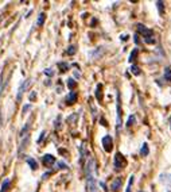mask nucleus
<instances>
[{
    "label": "nucleus",
    "instance_id": "a211bd4d",
    "mask_svg": "<svg viewBox=\"0 0 171 192\" xmlns=\"http://www.w3.org/2000/svg\"><path fill=\"white\" fill-rule=\"evenodd\" d=\"M137 53H139V50H137V49H134V50H132V53L129 54V61H131V62H132V61H135V60H136Z\"/></svg>",
    "mask_w": 171,
    "mask_h": 192
},
{
    "label": "nucleus",
    "instance_id": "2eb2a0df",
    "mask_svg": "<svg viewBox=\"0 0 171 192\" xmlns=\"http://www.w3.org/2000/svg\"><path fill=\"white\" fill-rule=\"evenodd\" d=\"M45 18H46V15L42 12L39 16H38V21H37V26H43V23H45Z\"/></svg>",
    "mask_w": 171,
    "mask_h": 192
},
{
    "label": "nucleus",
    "instance_id": "20e7f679",
    "mask_svg": "<svg viewBox=\"0 0 171 192\" xmlns=\"http://www.w3.org/2000/svg\"><path fill=\"white\" fill-rule=\"evenodd\" d=\"M137 31H139V34H142L143 35V38L154 35V31H152L151 29H147L144 24H137Z\"/></svg>",
    "mask_w": 171,
    "mask_h": 192
},
{
    "label": "nucleus",
    "instance_id": "ddd939ff",
    "mask_svg": "<svg viewBox=\"0 0 171 192\" xmlns=\"http://www.w3.org/2000/svg\"><path fill=\"white\" fill-rule=\"evenodd\" d=\"M10 183H11V180H10V179H6V180L3 181V184H1L0 192H7V189H8V187H10Z\"/></svg>",
    "mask_w": 171,
    "mask_h": 192
},
{
    "label": "nucleus",
    "instance_id": "72a5a7b5",
    "mask_svg": "<svg viewBox=\"0 0 171 192\" xmlns=\"http://www.w3.org/2000/svg\"><path fill=\"white\" fill-rule=\"evenodd\" d=\"M140 192H143V191H140Z\"/></svg>",
    "mask_w": 171,
    "mask_h": 192
},
{
    "label": "nucleus",
    "instance_id": "f8f14e48",
    "mask_svg": "<svg viewBox=\"0 0 171 192\" xmlns=\"http://www.w3.org/2000/svg\"><path fill=\"white\" fill-rule=\"evenodd\" d=\"M163 76H164L166 81H170V83H171V68H170V66H167V68L164 69V73H163Z\"/></svg>",
    "mask_w": 171,
    "mask_h": 192
},
{
    "label": "nucleus",
    "instance_id": "1a4fd4ad",
    "mask_svg": "<svg viewBox=\"0 0 171 192\" xmlns=\"http://www.w3.org/2000/svg\"><path fill=\"white\" fill-rule=\"evenodd\" d=\"M75 102H77V92H70L69 95H67V98H66V103L67 104H74Z\"/></svg>",
    "mask_w": 171,
    "mask_h": 192
},
{
    "label": "nucleus",
    "instance_id": "a878e982",
    "mask_svg": "<svg viewBox=\"0 0 171 192\" xmlns=\"http://www.w3.org/2000/svg\"><path fill=\"white\" fill-rule=\"evenodd\" d=\"M45 74H47V76L51 77L53 74H54V71H53L51 68H47V69H45Z\"/></svg>",
    "mask_w": 171,
    "mask_h": 192
},
{
    "label": "nucleus",
    "instance_id": "7ed1b4c3",
    "mask_svg": "<svg viewBox=\"0 0 171 192\" xmlns=\"http://www.w3.org/2000/svg\"><path fill=\"white\" fill-rule=\"evenodd\" d=\"M102 146H104V150L105 152H108L109 153L110 150L113 149V139H112V137L110 135H105L104 138H102Z\"/></svg>",
    "mask_w": 171,
    "mask_h": 192
},
{
    "label": "nucleus",
    "instance_id": "393cba45",
    "mask_svg": "<svg viewBox=\"0 0 171 192\" xmlns=\"http://www.w3.org/2000/svg\"><path fill=\"white\" fill-rule=\"evenodd\" d=\"M66 53L69 54V56H73V54L75 53V46H69L67 47V50H66Z\"/></svg>",
    "mask_w": 171,
    "mask_h": 192
},
{
    "label": "nucleus",
    "instance_id": "f257e3e1",
    "mask_svg": "<svg viewBox=\"0 0 171 192\" xmlns=\"http://www.w3.org/2000/svg\"><path fill=\"white\" fill-rule=\"evenodd\" d=\"M86 188L88 192H99L94 179V173H86Z\"/></svg>",
    "mask_w": 171,
    "mask_h": 192
},
{
    "label": "nucleus",
    "instance_id": "423d86ee",
    "mask_svg": "<svg viewBox=\"0 0 171 192\" xmlns=\"http://www.w3.org/2000/svg\"><path fill=\"white\" fill-rule=\"evenodd\" d=\"M123 185V179L121 177H116L115 180L112 181V184H110V189H112L113 192H117L120 188H121Z\"/></svg>",
    "mask_w": 171,
    "mask_h": 192
},
{
    "label": "nucleus",
    "instance_id": "9d476101",
    "mask_svg": "<svg viewBox=\"0 0 171 192\" xmlns=\"http://www.w3.org/2000/svg\"><path fill=\"white\" fill-rule=\"evenodd\" d=\"M26 161H27V164H28V165L31 166V169H34V171H35V169L38 168V163L35 161L34 158H32V157H27Z\"/></svg>",
    "mask_w": 171,
    "mask_h": 192
},
{
    "label": "nucleus",
    "instance_id": "c85d7f7f",
    "mask_svg": "<svg viewBox=\"0 0 171 192\" xmlns=\"http://www.w3.org/2000/svg\"><path fill=\"white\" fill-rule=\"evenodd\" d=\"M31 108V104H26V106L23 107V114H26L27 111H28V110Z\"/></svg>",
    "mask_w": 171,
    "mask_h": 192
},
{
    "label": "nucleus",
    "instance_id": "412c9836",
    "mask_svg": "<svg viewBox=\"0 0 171 192\" xmlns=\"http://www.w3.org/2000/svg\"><path fill=\"white\" fill-rule=\"evenodd\" d=\"M156 6H158V11H159L160 15L164 14V10H163V1H156Z\"/></svg>",
    "mask_w": 171,
    "mask_h": 192
},
{
    "label": "nucleus",
    "instance_id": "cd10ccee",
    "mask_svg": "<svg viewBox=\"0 0 171 192\" xmlns=\"http://www.w3.org/2000/svg\"><path fill=\"white\" fill-rule=\"evenodd\" d=\"M45 135H46V131H42V133H41V137H39V138H38V143H41V142L43 141Z\"/></svg>",
    "mask_w": 171,
    "mask_h": 192
},
{
    "label": "nucleus",
    "instance_id": "6e6552de",
    "mask_svg": "<svg viewBox=\"0 0 171 192\" xmlns=\"http://www.w3.org/2000/svg\"><path fill=\"white\" fill-rule=\"evenodd\" d=\"M42 161H43V164L46 166H51L53 164L55 163V157L53 156V154H45L43 158H42Z\"/></svg>",
    "mask_w": 171,
    "mask_h": 192
},
{
    "label": "nucleus",
    "instance_id": "39448f33",
    "mask_svg": "<svg viewBox=\"0 0 171 192\" xmlns=\"http://www.w3.org/2000/svg\"><path fill=\"white\" fill-rule=\"evenodd\" d=\"M31 83V80H26V81H23V83L20 84V87H19V89H18V95H16V100L18 102H20L22 100V96H23V92L24 89H26L27 84Z\"/></svg>",
    "mask_w": 171,
    "mask_h": 192
},
{
    "label": "nucleus",
    "instance_id": "f03ea898",
    "mask_svg": "<svg viewBox=\"0 0 171 192\" xmlns=\"http://www.w3.org/2000/svg\"><path fill=\"white\" fill-rule=\"evenodd\" d=\"M125 165H127V161H125L124 156H123L121 153H116V156H115V169H116V171H120V169H123Z\"/></svg>",
    "mask_w": 171,
    "mask_h": 192
},
{
    "label": "nucleus",
    "instance_id": "bb28decb",
    "mask_svg": "<svg viewBox=\"0 0 171 192\" xmlns=\"http://www.w3.org/2000/svg\"><path fill=\"white\" fill-rule=\"evenodd\" d=\"M35 99H37V92H35V91H32L31 93H30V100H31V102H34Z\"/></svg>",
    "mask_w": 171,
    "mask_h": 192
},
{
    "label": "nucleus",
    "instance_id": "7c9ffc66",
    "mask_svg": "<svg viewBox=\"0 0 171 192\" xmlns=\"http://www.w3.org/2000/svg\"><path fill=\"white\" fill-rule=\"evenodd\" d=\"M75 118H77V114H74V115H72V116H70L69 119H67V121H69V122H72V121H75Z\"/></svg>",
    "mask_w": 171,
    "mask_h": 192
},
{
    "label": "nucleus",
    "instance_id": "4468645a",
    "mask_svg": "<svg viewBox=\"0 0 171 192\" xmlns=\"http://www.w3.org/2000/svg\"><path fill=\"white\" fill-rule=\"evenodd\" d=\"M28 129H30V123H26V124H24V127H23V129H22V130H20V133H19V137H20V138H23V137L27 134V131H28Z\"/></svg>",
    "mask_w": 171,
    "mask_h": 192
},
{
    "label": "nucleus",
    "instance_id": "2f4dec72",
    "mask_svg": "<svg viewBox=\"0 0 171 192\" xmlns=\"http://www.w3.org/2000/svg\"><path fill=\"white\" fill-rule=\"evenodd\" d=\"M120 39H123V41H127V39H128V35H121V37H120Z\"/></svg>",
    "mask_w": 171,
    "mask_h": 192
},
{
    "label": "nucleus",
    "instance_id": "0eeeda50",
    "mask_svg": "<svg viewBox=\"0 0 171 192\" xmlns=\"http://www.w3.org/2000/svg\"><path fill=\"white\" fill-rule=\"evenodd\" d=\"M121 127V110H120V95L117 93V133Z\"/></svg>",
    "mask_w": 171,
    "mask_h": 192
},
{
    "label": "nucleus",
    "instance_id": "c756f323",
    "mask_svg": "<svg viewBox=\"0 0 171 192\" xmlns=\"http://www.w3.org/2000/svg\"><path fill=\"white\" fill-rule=\"evenodd\" d=\"M134 41H135V43H139V35H137V34H135L134 35Z\"/></svg>",
    "mask_w": 171,
    "mask_h": 192
},
{
    "label": "nucleus",
    "instance_id": "473e14b6",
    "mask_svg": "<svg viewBox=\"0 0 171 192\" xmlns=\"http://www.w3.org/2000/svg\"><path fill=\"white\" fill-rule=\"evenodd\" d=\"M170 123H171V118H170Z\"/></svg>",
    "mask_w": 171,
    "mask_h": 192
},
{
    "label": "nucleus",
    "instance_id": "b1692460",
    "mask_svg": "<svg viewBox=\"0 0 171 192\" xmlns=\"http://www.w3.org/2000/svg\"><path fill=\"white\" fill-rule=\"evenodd\" d=\"M134 176H131L129 177V181H128V187H127V191L125 192H131V187H132V184H134Z\"/></svg>",
    "mask_w": 171,
    "mask_h": 192
},
{
    "label": "nucleus",
    "instance_id": "9b49d317",
    "mask_svg": "<svg viewBox=\"0 0 171 192\" xmlns=\"http://www.w3.org/2000/svg\"><path fill=\"white\" fill-rule=\"evenodd\" d=\"M140 154H142L143 157H145V156H148L150 154V149H148V145L147 143H143V146H142V149H140Z\"/></svg>",
    "mask_w": 171,
    "mask_h": 192
},
{
    "label": "nucleus",
    "instance_id": "f3484780",
    "mask_svg": "<svg viewBox=\"0 0 171 192\" xmlns=\"http://www.w3.org/2000/svg\"><path fill=\"white\" fill-rule=\"evenodd\" d=\"M101 88H102V85H101V84H99V85H97V89H96V98H97V100H101V99H102Z\"/></svg>",
    "mask_w": 171,
    "mask_h": 192
},
{
    "label": "nucleus",
    "instance_id": "5701e85b",
    "mask_svg": "<svg viewBox=\"0 0 171 192\" xmlns=\"http://www.w3.org/2000/svg\"><path fill=\"white\" fill-rule=\"evenodd\" d=\"M75 85H77V83H75V81H74L73 79H69V80H67V87H69V89H73Z\"/></svg>",
    "mask_w": 171,
    "mask_h": 192
},
{
    "label": "nucleus",
    "instance_id": "aec40b11",
    "mask_svg": "<svg viewBox=\"0 0 171 192\" xmlns=\"http://www.w3.org/2000/svg\"><path fill=\"white\" fill-rule=\"evenodd\" d=\"M144 42H145V43H148V45L155 43V38H154V35H151V37H145V38H144Z\"/></svg>",
    "mask_w": 171,
    "mask_h": 192
},
{
    "label": "nucleus",
    "instance_id": "4be33fe9",
    "mask_svg": "<svg viewBox=\"0 0 171 192\" xmlns=\"http://www.w3.org/2000/svg\"><path fill=\"white\" fill-rule=\"evenodd\" d=\"M135 119H136V116H135V115H131L129 118H128V122H127V126H128V127H131V126H132V124L135 123Z\"/></svg>",
    "mask_w": 171,
    "mask_h": 192
},
{
    "label": "nucleus",
    "instance_id": "6ab92c4d",
    "mask_svg": "<svg viewBox=\"0 0 171 192\" xmlns=\"http://www.w3.org/2000/svg\"><path fill=\"white\" fill-rule=\"evenodd\" d=\"M58 66H59V69H61V72H66L67 69H69V64H66V62H59Z\"/></svg>",
    "mask_w": 171,
    "mask_h": 192
},
{
    "label": "nucleus",
    "instance_id": "dca6fc26",
    "mask_svg": "<svg viewBox=\"0 0 171 192\" xmlns=\"http://www.w3.org/2000/svg\"><path fill=\"white\" fill-rule=\"evenodd\" d=\"M129 71H131V73L135 74V76H139V74H140V68L137 65H132Z\"/></svg>",
    "mask_w": 171,
    "mask_h": 192
}]
</instances>
